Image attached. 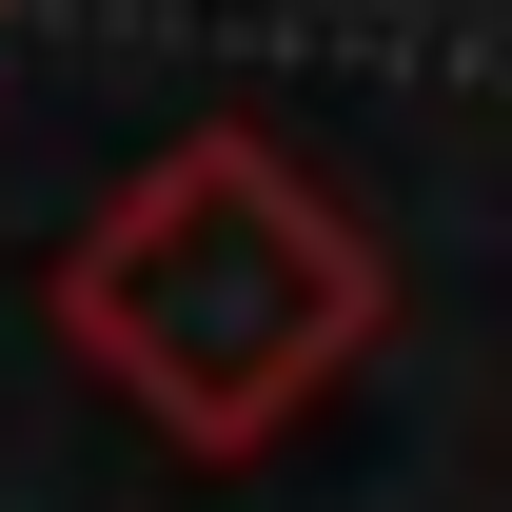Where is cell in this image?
Wrapping results in <instances>:
<instances>
[{
	"label": "cell",
	"instance_id": "1",
	"mask_svg": "<svg viewBox=\"0 0 512 512\" xmlns=\"http://www.w3.org/2000/svg\"><path fill=\"white\" fill-rule=\"evenodd\" d=\"M60 316H79V355H99L138 414H178L197 453H237V434H276V414L355 355L375 256L335 237L256 138H197V158H158V178L79 237Z\"/></svg>",
	"mask_w": 512,
	"mask_h": 512
}]
</instances>
